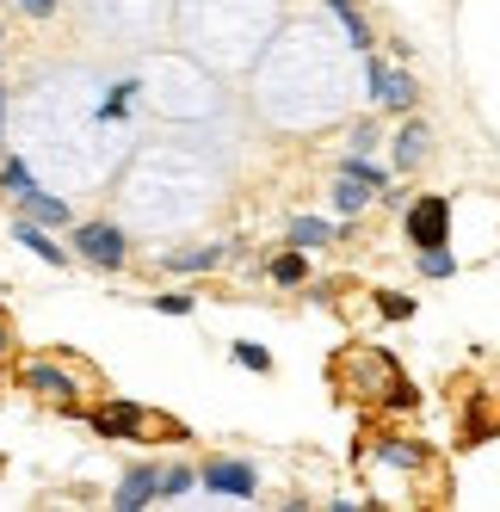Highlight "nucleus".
Segmentation results:
<instances>
[{"instance_id": "nucleus-1", "label": "nucleus", "mask_w": 500, "mask_h": 512, "mask_svg": "<svg viewBox=\"0 0 500 512\" xmlns=\"http://www.w3.org/2000/svg\"><path fill=\"white\" fill-rule=\"evenodd\" d=\"M0 186L13 192L19 216H31V223H44V229H62V223H68V204H62V198H50V192L38 186V179H31V167H25L19 155L0 161Z\"/></svg>"}, {"instance_id": "nucleus-2", "label": "nucleus", "mask_w": 500, "mask_h": 512, "mask_svg": "<svg viewBox=\"0 0 500 512\" xmlns=\"http://www.w3.org/2000/svg\"><path fill=\"white\" fill-rule=\"evenodd\" d=\"M75 253H81L87 266L118 272V266L130 260V241H124V229H118V223H81V229H75Z\"/></svg>"}, {"instance_id": "nucleus-3", "label": "nucleus", "mask_w": 500, "mask_h": 512, "mask_svg": "<svg viewBox=\"0 0 500 512\" xmlns=\"http://www.w3.org/2000/svg\"><path fill=\"white\" fill-rule=\"evenodd\" d=\"M365 81H371V99L383 105V112H414L420 87H414L408 75H396V68H383L377 56H365Z\"/></svg>"}, {"instance_id": "nucleus-4", "label": "nucleus", "mask_w": 500, "mask_h": 512, "mask_svg": "<svg viewBox=\"0 0 500 512\" xmlns=\"http://www.w3.org/2000/svg\"><path fill=\"white\" fill-rule=\"evenodd\" d=\"M408 241L414 247H445L451 241V204L445 198H414V210H408Z\"/></svg>"}, {"instance_id": "nucleus-5", "label": "nucleus", "mask_w": 500, "mask_h": 512, "mask_svg": "<svg viewBox=\"0 0 500 512\" xmlns=\"http://www.w3.org/2000/svg\"><path fill=\"white\" fill-rule=\"evenodd\" d=\"M198 482H204L210 494H229V500H254V494H260V475L247 469V463H210Z\"/></svg>"}, {"instance_id": "nucleus-6", "label": "nucleus", "mask_w": 500, "mask_h": 512, "mask_svg": "<svg viewBox=\"0 0 500 512\" xmlns=\"http://www.w3.org/2000/svg\"><path fill=\"white\" fill-rule=\"evenodd\" d=\"M155 494H161V469H130L118 482V512H142Z\"/></svg>"}, {"instance_id": "nucleus-7", "label": "nucleus", "mask_w": 500, "mask_h": 512, "mask_svg": "<svg viewBox=\"0 0 500 512\" xmlns=\"http://www.w3.org/2000/svg\"><path fill=\"white\" fill-rule=\"evenodd\" d=\"M13 235H19V247H31V253H38V260L44 266H68V253L44 235V223H31V216H19V223H13Z\"/></svg>"}, {"instance_id": "nucleus-8", "label": "nucleus", "mask_w": 500, "mask_h": 512, "mask_svg": "<svg viewBox=\"0 0 500 512\" xmlns=\"http://www.w3.org/2000/svg\"><path fill=\"white\" fill-rule=\"evenodd\" d=\"M25 389H38V395H56V401H75V383H68L62 371H50V364H31V371H19Z\"/></svg>"}, {"instance_id": "nucleus-9", "label": "nucleus", "mask_w": 500, "mask_h": 512, "mask_svg": "<svg viewBox=\"0 0 500 512\" xmlns=\"http://www.w3.org/2000/svg\"><path fill=\"white\" fill-rule=\"evenodd\" d=\"M426 149H433V130H426V124H402V136H396V167H420Z\"/></svg>"}, {"instance_id": "nucleus-10", "label": "nucleus", "mask_w": 500, "mask_h": 512, "mask_svg": "<svg viewBox=\"0 0 500 512\" xmlns=\"http://www.w3.org/2000/svg\"><path fill=\"white\" fill-rule=\"evenodd\" d=\"M371 198H377V186H365L359 173H340V186H334V204H340V216H359Z\"/></svg>"}, {"instance_id": "nucleus-11", "label": "nucleus", "mask_w": 500, "mask_h": 512, "mask_svg": "<svg viewBox=\"0 0 500 512\" xmlns=\"http://www.w3.org/2000/svg\"><path fill=\"white\" fill-rule=\"evenodd\" d=\"M223 247H186V253H167V272H217Z\"/></svg>"}, {"instance_id": "nucleus-12", "label": "nucleus", "mask_w": 500, "mask_h": 512, "mask_svg": "<svg viewBox=\"0 0 500 512\" xmlns=\"http://www.w3.org/2000/svg\"><path fill=\"white\" fill-rule=\"evenodd\" d=\"M334 241V223L321 216H291V247H328Z\"/></svg>"}, {"instance_id": "nucleus-13", "label": "nucleus", "mask_w": 500, "mask_h": 512, "mask_svg": "<svg viewBox=\"0 0 500 512\" xmlns=\"http://www.w3.org/2000/svg\"><path fill=\"white\" fill-rule=\"evenodd\" d=\"M334 7V19L346 25V38H352V50H371V25L359 19V7H352V0H328Z\"/></svg>"}, {"instance_id": "nucleus-14", "label": "nucleus", "mask_w": 500, "mask_h": 512, "mask_svg": "<svg viewBox=\"0 0 500 512\" xmlns=\"http://www.w3.org/2000/svg\"><path fill=\"white\" fill-rule=\"evenodd\" d=\"M93 426H99L105 438H118V432H136V426H142V414L130 408V401H118V408H105V414H99Z\"/></svg>"}, {"instance_id": "nucleus-15", "label": "nucleus", "mask_w": 500, "mask_h": 512, "mask_svg": "<svg viewBox=\"0 0 500 512\" xmlns=\"http://www.w3.org/2000/svg\"><path fill=\"white\" fill-rule=\"evenodd\" d=\"M272 278H278V284H303V278H309V260H303V253H278V260H272Z\"/></svg>"}, {"instance_id": "nucleus-16", "label": "nucleus", "mask_w": 500, "mask_h": 512, "mask_svg": "<svg viewBox=\"0 0 500 512\" xmlns=\"http://www.w3.org/2000/svg\"><path fill=\"white\" fill-rule=\"evenodd\" d=\"M340 173H359V179H365V186H377V192H389V173H383V167H371L365 155H346V161H340Z\"/></svg>"}, {"instance_id": "nucleus-17", "label": "nucleus", "mask_w": 500, "mask_h": 512, "mask_svg": "<svg viewBox=\"0 0 500 512\" xmlns=\"http://www.w3.org/2000/svg\"><path fill=\"white\" fill-rule=\"evenodd\" d=\"M192 488H198L192 469H161V500H180V494H192Z\"/></svg>"}, {"instance_id": "nucleus-18", "label": "nucleus", "mask_w": 500, "mask_h": 512, "mask_svg": "<svg viewBox=\"0 0 500 512\" xmlns=\"http://www.w3.org/2000/svg\"><path fill=\"white\" fill-rule=\"evenodd\" d=\"M420 272H426V278H451V272H457V260H451L445 247H420Z\"/></svg>"}, {"instance_id": "nucleus-19", "label": "nucleus", "mask_w": 500, "mask_h": 512, "mask_svg": "<svg viewBox=\"0 0 500 512\" xmlns=\"http://www.w3.org/2000/svg\"><path fill=\"white\" fill-rule=\"evenodd\" d=\"M235 364H241V371H272V352H266L260 340H241V346H235Z\"/></svg>"}, {"instance_id": "nucleus-20", "label": "nucleus", "mask_w": 500, "mask_h": 512, "mask_svg": "<svg viewBox=\"0 0 500 512\" xmlns=\"http://www.w3.org/2000/svg\"><path fill=\"white\" fill-rule=\"evenodd\" d=\"M377 309H383L389 321H408V315H414V297H402V290H383V297H377Z\"/></svg>"}, {"instance_id": "nucleus-21", "label": "nucleus", "mask_w": 500, "mask_h": 512, "mask_svg": "<svg viewBox=\"0 0 500 512\" xmlns=\"http://www.w3.org/2000/svg\"><path fill=\"white\" fill-rule=\"evenodd\" d=\"M130 93H136V81L112 87V93H105V105H99V118H124V105H130Z\"/></svg>"}, {"instance_id": "nucleus-22", "label": "nucleus", "mask_w": 500, "mask_h": 512, "mask_svg": "<svg viewBox=\"0 0 500 512\" xmlns=\"http://www.w3.org/2000/svg\"><path fill=\"white\" fill-rule=\"evenodd\" d=\"M383 457L396 463V469H420V445H402V438H396V445H383Z\"/></svg>"}, {"instance_id": "nucleus-23", "label": "nucleus", "mask_w": 500, "mask_h": 512, "mask_svg": "<svg viewBox=\"0 0 500 512\" xmlns=\"http://www.w3.org/2000/svg\"><path fill=\"white\" fill-rule=\"evenodd\" d=\"M155 309H161V315H192L198 303L186 297V290H167V297H155Z\"/></svg>"}, {"instance_id": "nucleus-24", "label": "nucleus", "mask_w": 500, "mask_h": 512, "mask_svg": "<svg viewBox=\"0 0 500 512\" xmlns=\"http://www.w3.org/2000/svg\"><path fill=\"white\" fill-rule=\"evenodd\" d=\"M19 7H25L31 19H50V13H56V0H19Z\"/></svg>"}, {"instance_id": "nucleus-25", "label": "nucleus", "mask_w": 500, "mask_h": 512, "mask_svg": "<svg viewBox=\"0 0 500 512\" xmlns=\"http://www.w3.org/2000/svg\"><path fill=\"white\" fill-rule=\"evenodd\" d=\"M0 352H7V321H0Z\"/></svg>"}, {"instance_id": "nucleus-26", "label": "nucleus", "mask_w": 500, "mask_h": 512, "mask_svg": "<svg viewBox=\"0 0 500 512\" xmlns=\"http://www.w3.org/2000/svg\"><path fill=\"white\" fill-rule=\"evenodd\" d=\"M0 124H7V93H0Z\"/></svg>"}]
</instances>
